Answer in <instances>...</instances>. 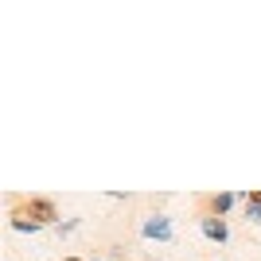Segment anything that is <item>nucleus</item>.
<instances>
[{
  "label": "nucleus",
  "mask_w": 261,
  "mask_h": 261,
  "mask_svg": "<svg viewBox=\"0 0 261 261\" xmlns=\"http://www.w3.org/2000/svg\"><path fill=\"white\" fill-rule=\"evenodd\" d=\"M12 203H20V199H12ZM16 215L32 218V222H39V226H59V203L47 195H28L20 203V211Z\"/></svg>",
  "instance_id": "f257e3e1"
},
{
  "label": "nucleus",
  "mask_w": 261,
  "mask_h": 261,
  "mask_svg": "<svg viewBox=\"0 0 261 261\" xmlns=\"http://www.w3.org/2000/svg\"><path fill=\"white\" fill-rule=\"evenodd\" d=\"M242 203V195H234V191H218V195H211V199H203V215H211V218H226L230 211Z\"/></svg>",
  "instance_id": "f03ea898"
},
{
  "label": "nucleus",
  "mask_w": 261,
  "mask_h": 261,
  "mask_svg": "<svg viewBox=\"0 0 261 261\" xmlns=\"http://www.w3.org/2000/svg\"><path fill=\"white\" fill-rule=\"evenodd\" d=\"M144 238H156V242H172L175 238V230H172V218L168 215H148L144 218V226H141Z\"/></svg>",
  "instance_id": "7ed1b4c3"
},
{
  "label": "nucleus",
  "mask_w": 261,
  "mask_h": 261,
  "mask_svg": "<svg viewBox=\"0 0 261 261\" xmlns=\"http://www.w3.org/2000/svg\"><path fill=\"white\" fill-rule=\"evenodd\" d=\"M199 230H203V238H207V242H218V246L230 238L226 218H211V215H203V218H199Z\"/></svg>",
  "instance_id": "20e7f679"
},
{
  "label": "nucleus",
  "mask_w": 261,
  "mask_h": 261,
  "mask_svg": "<svg viewBox=\"0 0 261 261\" xmlns=\"http://www.w3.org/2000/svg\"><path fill=\"white\" fill-rule=\"evenodd\" d=\"M242 207H246V222L261 226V191H246V195H242Z\"/></svg>",
  "instance_id": "39448f33"
},
{
  "label": "nucleus",
  "mask_w": 261,
  "mask_h": 261,
  "mask_svg": "<svg viewBox=\"0 0 261 261\" xmlns=\"http://www.w3.org/2000/svg\"><path fill=\"white\" fill-rule=\"evenodd\" d=\"M12 230H16V234H39V222H32V218H23V215H12Z\"/></svg>",
  "instance_id": "423d86ee"
},
{
  "label": "nucleus",
  "mask_w": 261,
  "mask_h": 261,
  "mask_svg": "<svg viewBox=\"0 0 261 261\" xmlns=\"http://www.w3.org/2000/svg\"><path fill=\"white\" fill-rule=\"evenodd\" d=\"M78 226H82V218H66V222H59L55 230H59V238H66V234H74Z\"/></svg>",
  "instance_id": "0eeeda50"
},
{
  "label": "nucleus",
  "mask_w": 261,
  "mask_h": 261,
  "mask_svg": "<svg viewBox=\"0 0 261 261\" xmlns=\"http://www.w3.org/2000/svg\"><path fill=\"white\" fill-rule=\"evenodd\" d=\"M63 261H86V257H63Z\"/></svg>",
  "instance_id": "6e6552de"
},
{
  "label": "nucleus",
  "mask_w": 261,
  "mask_h": 261,
  "mask_svg": "<svg viewBox=\"0 0 261 261\" xmlns=\"http://www.w3.org/2000/svg\"><path fill=\"white\" fill-rule=\"evenodd\" d=\"M148 261H160V257H148Z\"/></svg>",
  "instance_id": "1a4fd4ad"
}]
</instances>
